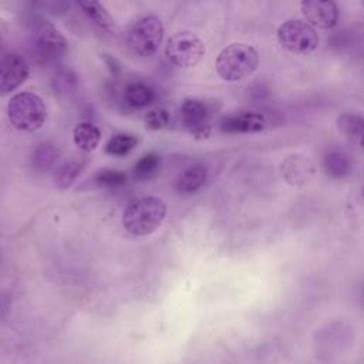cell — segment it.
<instances>
[{"instance_id": "22", "label": "cell", "mask_w": 364, "mask_h": 364, "mask_svg": "<svg viewBox=\"0 0 364 364\" xmlns=\"http://www.w3.org/2000/svg\"><path fill=\"white\" fill-rule=\"evenodd\" d=\"M55 158H57V152L51 145H41V146L37 148V151L34 154V158H33V162H34V166L37 169L46 171L53 165Z\"/></svg>"}, {"instance_id": "1", "label": "cell", "mask_w": 364, "mask_h": 364, "mask_svg": "<svg viewBox=\"0 0 364 364\" xmlns=\"http://www.w3.org/2000/svg\"><path fill=\"white\" fill-rule=\"evenodd\" d=\"M166 203L156 196H145L131 203L124 215L122 223L134 236H146L155 232L166 216Z\"/></svg>"}, {"instance_id": "13", "label": "cell", "mask_w": 364, "mask_h": 364, "mask_svg": "<svg viewBox=\"0 0 364 364\" xmlns=\"http://www.w3.org/2000/svg\"><path fill=\"white\" fill-rule=\"evenodd\" d=\"M80 7L82 11L105 33L108 34H117L118 33V26L111 17V14L104 9V6L98 1L94 0H81Z\"/></svg>"}, {"instance_id": "20", "label": "cell", "mask_w": 364, "mask_h": 364, "mask_svg": "<svg viewBox=\"0 0 364 364\" xmlns=\"http://www.w3.org/2000/svg\"><path fill=\"white\" fill-rule=\"evenodd\" d=\"M136 144H138L136 136L129 134H118L108 141V144L105 145V152L109 155L122 156L131 152Z\"/></svg>"}, {"instance_id": "26", "label": "cell", "mask_w": 364, "mask_h": 364, "mask_svg": "<svg viewBox=\"0 0 364 364\" xmlns=\"http://www.w3.org/2000/svg\"><path fill=\"white\" fill-rule=\"evenodd\" d=\"M361 148H364V144H363V145H361Z\"/></svg>"}, {"instance_id": "24", "label": "cell", "mask_w": 364, "mask_h": 364, "mask_svg": "<svg viewBox=\"0 0 364 364\" xmlns=\"http://www.w3.org/2000/svg\"><path fill=\"white\" fill-rule=\"evenodd\" d=\"M168 119H169L168 112L165 109L156 108V109H152L146 114L145 124L149 129H159V128H162L168 124Z\"/></svg>"}, {"instance_id": "7", "label": "cell", "mask_w": 364, "mask_h": 364, "mask_svg": "<svg viewBox=\"0 0 364 364\" xmlns=\"http://www.w3.org/2000/svg\"><path fill=\"white\" fill-rule=\"evenodd\" d=\"M304 20L317 28H333L340 16L338 6L331 0H304L300 4Z\"/></svg>"}, {"instance_id": "23", "label": "cell", "mask_w": 364, "mask_h": 364, "mask_svg": "<svg viewBox=\"0 0 364 364\" xmlns=\"http://www.w3.org/2000/svg\"><path fill=\"white\" fill-rule=\"evenodd\" d=\"M125 173L115 169H102L95 175V182L101 186H118L125 182Z\"/></svg>"}, {"instance_id": "11", "label": "cell", "mask_w": 364, "mask_h": 364, "mask_svg": "<svg viewBox=\"0 0 364 364\" xmlns=\"http://www.w3.org/2000/svg\"><path fill=\"white\" fill-rule=\"evenodd\" d=\"M266 127V118L255 111H239L226 115L220 121V129L226 134H256Z\"/></svg>"}, {"instance_id": "15", "label": "cell", "mask_w": 364, "mask_h": 364, "mask_svg": "<svg viewBox=\"0 0 364 364\" xmlns=\"http://www.w3.org/2000/svg\"><path fill=\"white\" fill-rule=\"evenodd\" d=\"M206 168L200 164H195L183 169L176 178V189L182 193L196 192L206 181Z\"/></svg>"}, {"instance_id": "12", "label": "cell", "mask_w": 364, "mask_h": 364, "mask_svg": "<svg viewBox=\"0 0 364 364\" xmlns=\"http://www.w3.org/2000/svg\"><path fill=\"white\" fill-rule=\"evenodd\" d=\"M36 46L38 53L48 60L61 57L67 50L65 38L47 21L41 23L36 31Z\"/></svg>"}, {"instance_id": "16", "label": "cell", "mask_w": 364, "mask_h": 364, "mask_svg": "<svg viewBox=\"0 0 364 364\" xmlns=\"http://www.w3.org/2000/svg\"><path fill=\"white\" fill-rule=\"evenodd\" d=\"M74 144L84 152H92L100 141H101V131L92 122H80L74 128Z\"/></svg>"}, {"instance_id": "4", "label": "cell", "mask_w": 364, "mask_h": 364, "mask_svg": "<svg viewBox=\"0 0 364 364\" xmlns=\"http://www.w3.org/2000/svg\"><path fill=\"white\" fill-rule=\"evenodd\" d=\"M164 40V26L156 16L138 18L127 34V44L132 53L141 57L155 54Z\"/></svg>"}, {"instance_id": "9", "label": "cell", "mask_w": 364, "mask_h": 364, "mask_svg": "<svg viewBox=\"0 0 364 364\" xmlns=\"http://www.w3.org/2000/svg\"><path fill=\"white\" fill-rule=\"evenodd\" d=\"M283 179L293 186H303L309 183L314 175V164L310 158L301 154H293L284 158L280 166Z\"/></svg>"}, {"instance_id": "5", "label": "cell", "mask_w": 364, "mask_h": 364, "mask_svg": "<svg viewBox=\"0 0 364 364\" xmlns=\"http://www.w3.org/2000/svg\"><path fill=\"white\" fill-rule=\"evenodd\" d=\"M277 40L284 50L300 55L313 53L318 46L316 28L300 18H289L282 23L277 28Z\"/></svg>"}, {"instance_id": "2", "label": "cell", "mask_w": 364, "mask_h": 364, "mask_svg": "<svg viewBox=\"0 0 364 364\" xmlns=\"http://www.w3.org/2000/svg\"><path fill=\"white\" fill-rule=\"evenodd\" d=\"M259 53L255 47L245 43H233L225 47L216 57L215 67L220 78L239 81L256 71Z\"/></svg>"}, {"instance_id": "14", "label": "cell", "mask_w": 364, "mask_h": 364, "mask_svg": "<svg viewBox=\"0 0 364 364\" xmlns=\"http://www.w3.org/2000/svg\"><path fill=\"white\" fill-rule=\"evenodd\" d=\"M323 168L326 173L334 179H343L351 172L350 158L337 148H330L323 156Z\"/></svg>"}, {"instance_id": "25", "label": "cell", "mask_w": 364, "mask_h": 364, "mask_svg": "<svg viewBox=\"0 0 364 364\" xmlns=\"http://www.w3.org/2000/svg\"><path fill=\"white\" fill-rule=\"evenodd\" d=\"M1 46H3V36H1V31H0V50H1Z\"/></svg>"}, {"instance_id": "18", "label": "cell", "mask_w": 364, "mask_h": 364, "mask_svg": "<svg viewBox=\"0 0 364 364\" xmlns=\"http://www.w3.org/2000/svg\"><path fill=\"white\" fill-rule=\"evenodd\" d=\"M155 95L154 91L142 84V82H134L129 84L124 91V100L125 102L132 108H145L152 104Z\"/></svg>"}, {"instance_id": "27", "label": "cell", "mask_w": 364, "mask_h": 364, "mask_svg": "<svg viewBox=\"0 0 364 364\" xmlns=\"http://www.w3.org/2000/svg\"><path fill=\"white\" fill-rule=\"evenodd\" d=\"M363 7H364V1H363Z\"/></svg>"}, {"instance_id": "8", "label": "cell", "mask_w": 364, "mask_h": 364, "mask_svg": "<svg viewBox=\"0 0 364 364\" xmlns=\"http://www.w3.org/2000/svg\"><path fill=\"white\" fill-rule=\"evenodd\" d=\"M28 77L26 60L17 54L0 57V97L17 90Z\"/></svg>"}, {"instance_id": "6", "label": "cell", "mask_w": 364, "mask_h": 364, "mask_svg": "<svg viewBox=\"0 0 364 364\" xmlns=\"http://www.w3.org/2000/svg\"><path fill=\"white\" fill-rule=\"evenodd\" d=\"M164 53L172 65L191 68L202 60L205 54V44L196 34L191 31H181L168 38Z\"/></svg>"}, {"instance_id": "19", "label": "cell", "mask_w": 364, "mask_h": 364, "mask_svg": "<svg viewBox=\"0 0 364 364\" xmlns=\"http://www.w3.org/2000/svg\"><path fill=\"white\" fill-rule=\"evenodd\" d=\"M82 165L84 164L80 159H70V161L64 162L55 172V176H54L55 185L61 189H67L75 181L78 173L81 172Z\"/></svg>"}, {"instance_id": "21", "label": "cell", "mask_w": 364, "mask_h": 364, "mask_svg": "<svg viewBox=\"0 0 364 364\" xmlns=\"http://www.w3.org/2000/svg\"><path fill=\"white\" fill-rule=\"evenodd\" d=\"M159 164V158L155 154L144 155L135 165V176L139 179H146L154 175Z\"/></svg>"}, {"instance_id": "3", "label": "cell", "mask_w": 364, "mask_h": 364, "mask_svg": "<svg viewBox=\"0 0 364 364\" xmlns=\"http://www.w3.org/2000/svg\"><path fill=\"white\" fill-rule=\"evenodd\" d=\"M10 122L20 131L33 132L43 127L47 118L44 101L34 92L24 91L13 95L7 104Z\"/></svg>"}, {"instance_id": "10", "label": "cell", "mask_w": 364, "mask_h": 364, "mask_svg": "<svg viewBox=\"0 0 364 364\" xmlns=\"http://www.w3.org/2000/svg\"><path fill=\"white\" fill-rule=\"evenodd\" d=\"M182 124L196 138H206L210 132L208 122V108L199 100H186L181 107Z\"/></svg>"}, {"instance_id": "17", "label": "cell", "mask_w": 364, "mask_h": 364, "mask_svg": "<svg viewBox=\"0 0 364 364\" xmlns=\"http://www.w3.org/2000/svg\"><path fill=\"white\" fill-rule=\"evenodd\" d=\"M338 129L355 141L360 146L364 144V117L354 112H344L337 118Z\"/></svg>"}]
</instances>
